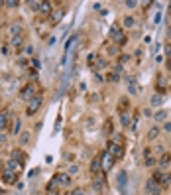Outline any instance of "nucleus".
Wrapping results in <instances>:
<instances>
[{
    "instance_id": "obj_38",
    "label": "nucleus",
    "mask_w": 171,
    "mask_h": 195,
    "mask_svg": "<svg viewBox=\"0 0 171 195\" xmlns=\"http://www.w3.org/2000/svg\"><path fill=\"white\" fill-rule=\"evenodd\" d=\"M165 53H167V59H169V61H171V46H169V43H167V46H165Z\"/></svg>"
},
{
    "instance_id": "obj_6",
    "label": "nucleus",
    "mask_w": 171,
    "mask_h": 195,
    "mask_svg": "<svg viewBox=\"0 0 171 195\" xmlns=\"http://www.w3.org/2000/svg\"><path fill=\"white\" fill-rule=\"evenodd\" d=\"M153 179L159 183V187L171 185V174H167V171H155V174H153Z\"/></svg>"
},
{
    "instance_id": "obj_34",
    "label": "nucleus",
    "mask_w": 171,
    "mask_h": 195,
    "mask_svg": "<svg viewBox=\"0 0 171 195\" xmlns=\"http://www.w3.org/2000/svg\"><path fill=\"white\" fill-rule=\"evenodd\" d=\"M40 4L41 2H38V0H32V2H29V8H32V10H40Z\"/></svg>"
},
{
    "instance_id": "obj_43",
    "label": "nucleus",
    "mask_w": 171,
    "mask_h": 195,
    "mask_svg": "<svg viewBox=\"0 0 171 195\" xmlns=\"http://www.w3.org/2000/svg\"><path fill=\"white\" fill-rule=\"evenodd\" d=\"M128 59H130V57L126 55V53H124V55H120V63H126V61H128Z\"/></svg>"
},
{
    "instance_id": "obj_42",
    "label": "nucleus",
    "mask_w": 171,
    "mask_h": 195,
    "mask_svg": "<svg viewBox=\"0 0 171 195\" xmlns=\"http://www.w3.org/2000/svg\"><path fill=\"white\" fill-rule=\"evenodd\" d=\"M163 130H165V132H171V122H165V124H163Z\"/></svg>"
},
{
    "instance_id": "obj_29",
    "label": "nucleus",
    "mask_w": 171,
    "mask_h": 195,
    "mask_svg": "<svg viewBox=\"0 0 171 195\" xmlns=\"http://www.w3.org/2000/svg\"><path fill=\"white\" fill-rule=\"evenodd\" d=\"M20 126H22V120H20V118H16V120H14V126H12V134H14V136L20 134Z\"/></svg>"
},
{
    "instance_id": "obj_36",
    "label": "nucleus",
    "mask_w": 171,
    "mask_h": 195,
    "mask_svg": "<svg viewBox=\"0 0 171 195\" xmlns=\"http://www.w3.org/2000/svg\"><path fill=\"white\" fill-rule=\"evenodd\" d=\"M159 91H165V77H159Z\"/></svg>"
},
{
    "instance_id": "obj_16",
    "label": "nucleus",
    "mask_w": 171,
    "mask_h": 195,
    "mask_svg": "<svg viewBox=\"0 0 171 195\" xmlns=\"http://www.w3.org/2000/svg\"><path fill=\"white\" fill-rule=\"evenodd\" d=\"M8 124H10V116H8V112H0V130H4Z\"/></svg>"
},
{
    "instance_id": "obj_21",
    "label": "nucleus",
    "mask_w": 171,
    "mask_h": 195,
    "mask_svg": "<svg viewBox=\"0 0 171 195\" xmlns=\"http://www.w3.org/2000/svg\"><path fill=\"white\" fill-rule=\"evenodd\" d=\"M57 179H59V185H71V177H69V174H59Z\"/></svg>"
},
{
    "instance_id": "obj_27",
    "label": "nucleus",
    "mask_w": 171,
    "mask_h": 195,
    "mask_svg": "<svg viewBox=\"0 0 171 195\" xmlns=\"http://www.w3.org/2000/svg\"><path fill=\"white\" fill-rule=\"evenodd\" d=\"M120 122H122V126H130V116H128V112H120Z\"/></svg>"
},
{
    "instance_id": "obj_37",
    "label": "nucleus",
    "mask_w": 171,
    "mask_h": 195,
    "mask_svg": "<svg viewBox=\"0 0 171 195\" xmlns=\"http://www.w3.org/2000/svg\"><path fill=\"white\" fill-rule=\"evenodd\" d=\"M77 171H79V166H71V168H69V176L77 174Z\"/></svg>"
},
{
    "instance_id": "obj_11",
    "label": "nucleus",
    "mask_w": 171,
    "mask_h": 195,
    "mask_svg": "<svg viewBox=\"0 0 171 195\" xmlns=\"http://www.w3.org/2000/svg\"><path fill=\"white\" fill-rule=\"evenodd\" d=\"M144 156H146V166H147V168H153L155 164H158V162H155L153 152H152V148H146V150H144Z\"/></svg>"
},
{
    "instance_id": "obj_15",
    "label": "nucleus",
    "mask_w": 171,
    "mask_h": 195,
    "mask_svg": "<svg viewBox=\"0 0 171 195\" xmlns=\"http://www.w3.org/2000/svg\"><path fill=\"white\" fill-rule=\"evenodd\" d=\"M106 67V59L102 57V55H99V59H96V63H94V67H93V71H102Z\"/></svg>"
},
{
    "instance_id": "obj_39",
    "label": "nucleus",
    "mask_w": 171,
    "mask_h": 195,
    "mask_svg": "<svg viewBox=\"0 0 171 195\" xmlns=\"http://www.w3.org/2000/svg\"><path fill=\"white\" fill-rule=\"evenodd\" d=\"M24 51H26V55H32V53H34V47H32V46H26Z\"/></svg>"
},
{
    "instance_id": "obj_4",
    "label": "nucleus",
    "mask_w": 171,
    "mask_h": 195,
    "mask_svg": "<svg viewBox=\"0 0 171 195\" xmlns=\"http://www.w3.org/2000/svg\"><path fill=\"white\" fill-rule=\"evenodd\" d=\"M114 158L108 154V150H104V152H100V168H102V171H108L110 168L114 166Z\"/></svg>"
},
{
    "instance_id": "obj_41",
    "label": "nucleus",
    "mask_w": 171,
    "mask_h": 195,
    "mask_svg": "<svg viewBox=\"0 0 171 195\" xmlns=\"http://www.w3.org/2000/svg\"><path fill=\"white\" fill-rule=\"evenodd\" d=\"M71 195H85V191H83V189H73Z\"/></svg>"
},
{
    "instance_id": "obj_8",
    "label": "nucleus",
    "mask_w": 171,
    "mask_h": 195,
    "mask_svg": "<svg viewBox=\"0 0 171 195\" xmlns=\"http://www.w3.org/2000/svg\"><path fill=\"white\" fill-rule=\"evenodd\" d=\"M146 189H147V193H150V195H159V193H161V187H159V183L155 181L153 177H150V179H147V183H146Z\"/></svg>"
},
{
    "instance_id": "obj_22",
    "label": "nucleus",
    "mask_w": 171,
    "mask_h": 195,
    "mask_svg": "<svg viewBox=\"0 0 171 195\" xmlns=\"http://www.w3.org/2000/svg\"><path fill=\"white\" fill-rule=\"evenodd\" d=\"M22 43H24V36H14L12 40H10V46L12 47H20Z\"/></svg>"
},
{
    "instance_id": "obj_19",
    "label": "nucleus",
    "mask_w": 171,
    "mask_h": 195,
    "mask_svg": "<svg viewBox=\"0 0 171 195\" xmlns=\"http://www.w3.org/2000/svg\"><path fill=\"white\" fill-rule=\"evenodd\" d=\"M40 12L45 14V16H47V14L51 16V12H53V8H51V2H41V4H40Z\"/></svg>"
},
{
    "instance_id": "obj_40",
    "label": "nucleus",
    "mask_w": 171,
    "mask_h": 195,
    "mask_svg": "<svg viewBox=\"0 0 171 195\" xmlns=\"http://www.w3.org/2000/svg\"><path fill=\"white\" fill-rule=\"evenodd\" d=\"M128 89H130V93H132V95H134V93H138V89H136V83H130V87H128Z\"/></svg>"
},
{
    "instance_id": "obj_33",
    "label": "nucleus",
    "mask_w": 171,
    "mask_h": 195,
    "mask_svg": "<svg viewBox=\"0 0 171 195\" xmlns=\"http://www.w3.org/2000/svg\"><path fill=\"white\" fill-rule=\"evenodd\" d=\"M4 6H10V8H16V6H18V0H6V2H4Z\"/></svg>"
},
{
    "instance_id": "obj_23",
    "label": "nucleus",
    "mask_w": 171,
    "mask_h": 195,
    "mask_svg": "<svg viewBox=\"0 0 171 195\" xmlns=\"http://www.w3.org/2000/svg\"><path fill=\"white\" fill-rule=\"evenodd\" d=\"M12 160H16V162H20V164H24V160H26V156L20 152V150H14L12 152Z\"/></svg>"
},
{
    "instance_id": "obj_44",
    "label": "nucleus",
    "mask_w": 171,
    "mask_h": 195,
    "mask_svg": "<svg viewBox=\"0 0 171 195\" xmlns=\"http://www.w3.org/2000/svg\"><path fill=\"white\" fill-rule=\"evenodd\" d=\"M108 51H110V53H116V51H118V46H112V47H110Z\"/></svg>"
},
{
    "instance_id": "obj_18",
    "label": "nucleus",
    "mask_w": 171,
    "mask_h": 195,
    "mask_svg": "<svg viewBox=\"0 0 171 195\" xmlns=\"http://www.w3.org/2000/svg\"><path fill=\"white\" fill-rule=\"evenodd\" d=\"M150 104H152V107H161V104H163V97H161V93L153 95L152 99H150Z\"/></svg>"
},
{
    "instance_id": "obj_9",
    "label": "nucleus",
    "mask_w": 171,
    "mask_h": 195,
    "mask_svg": "<svg viewBox=\"0 0 171 195\" xmlns=\"http://www.w3.org/2000/svg\"><path fill=\"white\" fill-rule=\"evenodd\" d=\"M118 189H120L122 193H126V187H128V174L122 170V171H118Z\"/></svg>"
},
{
    "instance_id": "obj_20",
    "label": "nucleus",
    "mask_w": 171,
    "mask_h": 195,
    "mask_svg": "<svg viewBox=\"0 0 171 195\" xmlns=\"http://www.w3.org/2000/svg\"><path fill=\"white\" fill-rule=\"evenodd\" d=\"M10 34H12V37L14 36H24V34H22V26L18 24V22H14V24L10 26Z\"/></svg>"
},
{
    "instance_id": "obj_7",
    "label": "nucleus",
    "mask_w": 171,
    "mask_h": 195,
    "mask_svg": "<svg viewBox=\"0 0 171 195\" xmlns=\"http://www.w3.org/2000/svg\"><path fill=\"white\" fill-rule=\"evenodd\" d=\"M108 154L112 156L114 160H120V158H124V146H118V144H112V142H108Z\"/></svg>"
},
{
    "instance_id": "obj_13",
    "label": "nucleus",
    "mask_w": 171,
    "mask_h": 195,
    "mask_svg": "<svg viewBox=\"0 0 171 195\" xmlns=\"http://www.w3.org/2000/svg\"><path fill=\"white\" fill-rule=\"evenodd\" d=\"M100 154L99 156H94V158H93V162H91V171H93V174L96 176V174H100Z\"/></svg>"
},
{
    "instance_id": "obj_28",
    "label": "nucleus",
    "mask_w": 171,
    "mask_h": 195,
    "mask_svg": "<svg viewBox=\"0 0 171 195\" xmlns=\"http://www.w3.org/2000/svg\"><path fill=\"white\" fill-rule=\"evenodd\" d=\"M122 24H124V28H134V24H136V20H134L132 16H126Z\"/></svg>"
},
{
    "instance_id": "obj_31",
    "label": "nucleus",
    "mask_w": 171,
    "mask_h": 195,
    "mask_svg": "<svg viewBox=\"0 0 171 195\" xmlns=\"http://www.w3.org/2000/svg\"><path fill=\"white\" fill-rule=\"evenodd\" d=\"M20 142H22V144H28V142H29V132H22Z\"/></svg>"
},
{
    "instance_id": "obj_35",
    "label": "nucleus",
    "mask_w": 171,
    "mask_h": 195,
    "mask_svg": "<svg viewBox=\"0 0 171 195\" xmlns=\"http://www.w3.org/2000/svg\"><path fill=\"white\" fill-rule=\"evenodd\" d=\"M124 6H126V8H136L138 2H134V0H128V2H124Z\"/></svg>"
},
{
    "instance_id": "obj_45",
    "label": "nucleus",
    "mask_w": 171,
    "mask_h": 195,
    "mask_svg": "<svg viewBox=\"0 0 171 195\" xmlns=\"http://www.w3.org/2000/svg\"><path fill=\"white\" fill-rule=\"evenodd\" d=\"M4 170H6V168H4V164H2V162H0V174H2V171H4Z\"/></svg>"
},
{
    "instance_id": "obj_30",
    "label": "nucleus",
    "mask_w": 171,
    "mask_h": 195,
    "mask_svg": "<svg viewBox=\"0 0 171 195\" xmlns=\"http://www.w3.org/2000/svg\"><path fill=\"white\" fill-rule=\"evenodd\" d=\"M96 59H99V55H96V53H91V55H88V59H87V63L91 65V67H94V63H96Z\"/></svg>"
},
{
    "instance_id": "obj_1",
    "label": "nucleus",
    "mask_w": 171,
    "mask_h": 195,
    "mask_svg": "<svg viewBox=\"0 0 171 195\" xmlns=\"http://www.w3.org/2000/svg\"><path fill=\"white\" fill-rule=\"evenodd\" d=\"M110 37H112V42L116 43V46H124L126 42H128V37H126V34L122 32V28L114 24L112 28H110Z\"/></svg>"
},
{
    "instance_id": "obj_26",
    "label": "nucleus",
    "mask_w": 171,
    "mask_h": 195,
    "mask_svg": "<svg viewBox=\"0 0 171 195\" xmlns=\"http://www.w3.org/2000/svg\"><path fill=\"white\" fill-rule=\"evenodd\" d=\"M165 116H167V112H165V110H158V112L153 114L155 122H161V120H165Z\"/></svg>"
},
{
    "instance_id": "obj_2",
    "label": "nucleus",
    "mask_w": 171,
    "mask_h": 195,
    "mask_svg": "<svg viewBox=\"0 0 171 195\" xmlns=\"http://www.w3.org/2000/svg\"><path fill=\"white\" fill-rule=\"evenodd\" d=\"M35 93H38V85H35V83H28L26 87H22L20 97H22L24 101H28V103H29V101L34 99V97H38Z\"/></svg>"
},
{
    "instance_id": "obj_24",
    "label": "nucleus",
    "mask_w": 171,
    "mask_h": 195,
    "mask_svg": "<svg viewBox=\"0 0 171 195\" xmlns=\"http://www.w3.org/2000/svg\"><path fill=\"white\" fill-rule=\"evenodd\" d=\"M171 162V154H161V160H159V166L161 168H167Z\"/></svg>"
},
{
    "instance_id": "obj_10",
    "label": "nucleus",
    "mask_w": 171,
    "mask_h": 195,
    "mask_svg": "<svg viewBox=\"0 0 171 195\" xmlns=\"http://www.w3.org/2000/svg\"><path fill=\"white\" fill-rule=\"evenodd\" d=\"M0 176H2V181L6 185H14V183H16V179H18V176L14 174V171H8V170H4Z\"/></svg>"
},
{
    "instance_id": "obj_5",
    "label": "nucleus",
    "mask_w": 171,
    "mask_h": 195,
    "mask_svg": "<svg viewBox=\"0 0 171 195\" xmlns=\"http://www.w3.org/2000/svg\"><path fill=\"white\" fill-rule=\"evenodd\" d=\"M65 8L63 6H59V8H53V12H51V16H49V22H51V26H57V24H61V20L65 18Z\"/></svg>"
},
{
    "instance_id": "obj_25",
    "label": "nucleus",
    "mask_w": 171,
    "mask_h": 195,
    "mask_svg": "<svg viewBox=\"0 0 171 195\" xmlns=\"http://www.w3.org/2000/svg\"><path fill=\"white\" fill-rule=\"evenodd\" d=\"M158 136H159V128H158V126L150 128V132H147V138H150V140H155Z\"/></svg>"
},
{
    "instance_id": "obj_14",
    "label": "nucleus",
    "mask_w": 171,
    "mask_h": 195,
    "mask_svg": "<svg viewBox=\"0 0 171 195\" xmlns=\"http://www.w3.org/2000/svg\"><path fill=\"white\" fill-rule=\"evenodd\" d=\"M120 75H122V65H116L114 71L108 75V81H118V79H120Z\"/></svg>"
},
{
    "instance_id": "obj_17",
    "label": "nucleus",
    "mask_w": 171,
    "mask_h": 195,
    "mask_svg": "<svg viewBox=\"0 0 171 195\" xmlns=\"http://www.w3.org/2000/svg\"><path fill=\"white\" fill-rule=\"evenodd\" d=\"M108 142H112V144H118V146H126V142H124V136H122V134H112Z\"/></svg>"
},
{
    "instance_id": "obj_32",
    "label": "nucleus",
    "mask_w": 171,
    "mask_h": 195,
    "mask_svg": "<svg viewBox=\"0 0 171 195\" xmlns=\"http://www.w3.org/2000/svg\"><path fill=\"white\" fill-rule=\"evenodd\" d=\"M126 109H128V99H120V112H126Z\"/></svg>"
},
{
    "instance_id": "obj_12",
    "label": "nucleus",
    "mask_w": 171,
    "mask_h": 195,
    "mask_svg": "<svg viewBox=\"0 0 171 195\" xmlns=\"http://www.w3.org/2000/svg\"><path fill=\"white\" fill-rule=\"evenodd\" d=\"M6 170H8V171H14V174H20V171H22V164L20 162H16V160H8V164H6Z\"/></svg>"
},
{
    "instance_id": "obj_3",
    "label": "nucleus",
    "mask_w": 171,
    "mask_h": 195,
    "mask_svg": "<svg viewBox=\"0 0 171 195\" xmlns=\"http://www.w3.org/2000/svg\"><path fill=\"white\" fill-rule=\"evenodd\" d=\"M41 103H43V97H41V95H38V97H34V99L29 101V104H28V109H26V114H28V116H34L35 112H38V110L41 109Z\"/></svg>"
}]
</instances>
